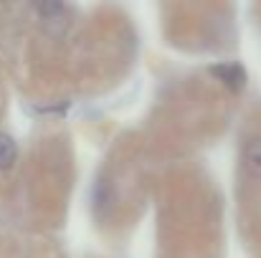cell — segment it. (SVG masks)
<instances>
[{
  "label": "cell",
  "mask_w": 261,
  "mask_h": 258,
  "mask_svg": "<svg viewBox=\"0 0 261 258\" xmlns=\"http://www.w3.org/2000/svg\"><path fill=\"white\" fill-rule=\"evenodd\" d=\"M15 155H18V147H15L13 137L0 132V170H8L15 162Z\"/></svg>",
  "instance_id": "4"
},
{
  "label": "cell",
  "mask_w": 261,
  "mask_h": 258,
  "mask_svg": "<svg viewBox=\"0 0 261 258\" xmlns=\"http://www.w3.org/2000/svg\"><path fill=\"white\" fill-rule=\"evenodd\" d=\"M211 74L223 86H228L231 91H241L246 84V71H244L241 64H218V66L211 69Z\"/></svg>",
  "instance_id": "1"
},
{
  "label": "cell",
  "mask_w": 261,
  "mask_h": 258,
  "mask_svg": "<svg viewBox=\"0 0 261 258\" xmlns=\"http://www.w3.org/2000/svg\"><path fill=\"white\" fill-rule=\"evenodd\" d=\"M241 160H244V170L249 172L251 177H261V137L246 142Z\"/></svg>",
  "instance_id": "2"
},
{
  "label": "cell",
  "mask_w": 261,
  "mask_h": 258,
  "mask_svg": "<svg viewBox=\"0 0 261 258\" xmlns=\"http://www.w3.org/2000/svg\"><path fill=\"white\" fill-rule=\"evenodd\" d=\"M91 205H94V213H99V215H104L109 210V205H112V187L101 177L91 187Z\"/></svg>",
  "instance_id": "3"
}]
</instances>
